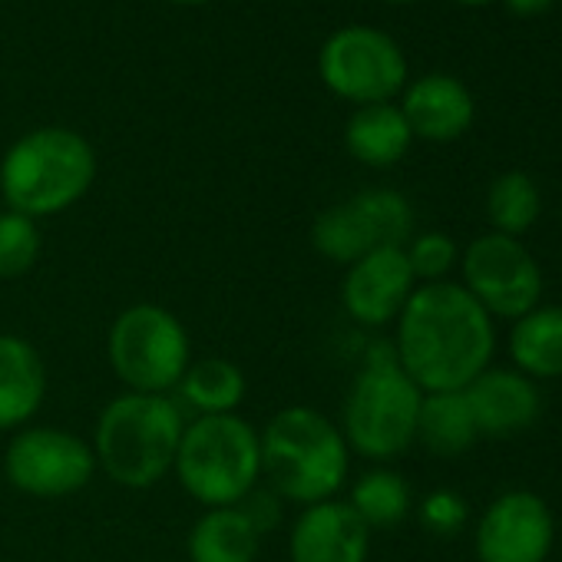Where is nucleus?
<instances>
[{"mask_svg": "<svg viewBox=\"0 0 562 562\" xmlns=\"http://www.w3.org/2000/svg\"><path fill=\"white\" fill-rule=\"evenodd\" d=\"M394 325L397 361L424 394L463 391L493 361V318L457 281L417 285Z\"/></svg>", "mask_w": 562, "mask_h": 562, "instance_id": "1", "label": "nucleus"}, {"mask_svg": "<svg viewBox=\"0 0 562 562\" xmlns=\"http://www.w3.org/2000/svg\"><path fill=\"white\" fill-rule=\"evenodd\" d=\"M261 480L299 506L338 499L348 470L351 447L341 427L315 407H281L261 430Z\"/></svg>", "mask_w": 562, "mask_h": 562, "instance_id": "2", "label": "nucleus"}, {"mask_svg": "<svg viewBox=\"0 0 562 562\" xmlns=\"http://www.w3.org/2000/svg\"><path fill=\"white\" fill-rule=\"evenodd\" d=\"M186 424V411L172 394L123 391L97 417L90 440L97 470L126 490L156 486L166 473H172Z\"/></svg>", "mask_w": 562, "mask_h": 562, "instance_id": "3", "label": "nucleus"}, {"mask_svg": "<svg viewBox=\"0 0 562 562\" xmlns=\"http://www.w3.org/2000/svg\"><path fill=\"white\" fill-rule=\"evenodd\" d=\"M97 179V153L67 126L24 133L0 159V195L8 209L37 218L74 209Z\"/></svg>", "mask_w": 562, "mask_h": 562, "instance_id": "4", "label": "nucleus"}, {"mask_svg": "<svg viewBox=\"0 0 562 562\" xmlns=\"http://www.w3.org/2000/svg\"><path fill=\"white\" fill-rule=\"evenodd\" d=\"M424 391L404 374L394 341H374L364 351L361 371L355 374L345 407L341 434L351 453L374 463H391L417 440V414Z\"/></svg>", "mask_w": 562, "mask_h": 562, "instance_id": "5", "label": "nucleus"}, {"mask_svg": "<svg viewBox=\"0 0 562 562\" xmlns=\"http://www.w3.org/2000/svg\"><path fill=\"white\" fill-rule=\"evenodd\" d=\"M172 473L199 506H238L261 483L258 427L238 414L192 417L182 430Z\"/></svg>", "mask_w": 562, "mask_h": 562, "instance_id": "6", "label": "nucleus"}, {"mask_svg": "<svg viewBox=\"0 0 562 562\" xmlns=\"http://www.w3.org/2000/svg\"><path fill=\"white\" fill-rule=\"evenodd\" d=\"M106 358L126 391L172 394L192 364V338L169 308L139 302L110 325Z\"/></svg>", "mask_w": 562, "mask_h": 562, "instance_id": "7", "label": "nucleus"}, {"mask_svg": "<svg viewBox=\"0 0 562 562\" xmlns=\"http://www.w3.org/2000/svg\"><path fill=\"white\" fill-rule=\"evenodd\" d=\"M411 238L414 209L394 189H364L312 222V248L338 265H355L378 248H404Z\"/></svg>", "mask_w": 562, "mask_h": 562, "instance_id": "8", "label": "nucleus"}, {"mask_svg": "<svg viewBox=\"0 0 562 562\" xmlns=\"http://www.w3.org/2000/svg\"><path fill=\"white\" fill-rule=\"evenodd\" d=\"M318 74L335 97L355 106L391 103L407 83V57L391 34L355 24L322 44Z\"/></svg>", "mask_w": 562, "mask_h": 562, "instance_id": "9", "label": "nucleus"}, {"mask_svg": "<svg viewBox=\"0 0 562 562\" xmlns=\"http://www.w3.org/2000/svg\"><path fill=\"white\" fill-rule=\"evenodd\" d=\"M4 476L14 490L37 499L74 496L97 476V453L90 440L50 424L21 427L4 453Z\"/></svg>", "mask_w": 562, "mask_h": 562, "instance_id": "10", "label": "nucleus"}, {"mask_svg": "<svg viewBox=\"0 0 562 562\" xmlns=\"http://www.w3.org/2000/svg\"><path fill=\"white\" fill-rule=\"evenodd\" d=\"M463 289L480 302L490 318L516 322L539 305L542 271L519 238L486 232L460 255Z\"/></svg>", "mask_w": 562, "mask_h": 562, "instance_id": "11", "label": "nucleus"}, {"mask_svg": "<svg viewBox=\"0 0 562 562\" xmlns=\"http://www.w3.org/2000/svg\"><path fill=\"white\" fill-rule=\"evenodd\" d=\"M555 542V519L546 499L532 490L496 496L473 532L480 562H546Z\"/></svg>", "mask_w": 562, "mask_h": 562, "instance_id": "12", "label": "nucleus"}, {"mask_svg": "<svg viewBox=\"0 0 562 562\" xmlns=\"http://www.w3.org/2000/svg\"><path fill=\"white\" fill-rule=\"evenodd\" d=\"M417 289L404 248H378L348 265L341 281V305L361 328H387L401 318Z\"/></svg>", "mask_w": 562, "mask_h": 562, "instance_id": "13", "label": "nucleus"}, {"mask_svg": "<svg viewBox=\"0 0 562 562\" xmlns=\"http://www.w3.org/2000/svg\"><path fill=\"white\" fill-rule=\"evenodd\" d=\"M371 529L345 499L302 506L289 532L292 562H368Z\"/></svg>", "mask_w": 562, "mask_h": 562, "instance_id": "14", "label": "nucleus"}, {"mask_svg": "<svg viewBox=\"0 0 562 562\" xmlns=\"http://www.w3.org/2000/svg\"><path fill=\"white\" fill-rule=\"evenodd\" d=\"M467 404L476 420L480 437L506 440L522 430H529L542 414V397L536 391V381L506 371V368H486L473 384L463 387Z\"/></svg>", "mask_w": 562, "mask_h": 562, "instance_id": "15", "label": "nucleus"}, {"mask_svg": "<svg viewBox=\"0 0 562 562\" xmlns=\"http://www.w3.org/2000/svg\"><path fill=\"white\" fill-rule=\"evenodd\" d=\"M401 113L414 136L427 143H453L473 126L476 106L467 83L447 74H427L404 90Z\"/></svg>", "mask_w": 562, "mask_h": 562, "instance_id": "16", "label": "nucleus"}, {"mask_svg": "<svg viewBox=\"0 0 562 562\" xmlns=\"http://www.w3.org/2000/svg\"><path fill=\"white\" fill-rule=\"evenodd\" d=\"M47 397V364L21 335H0V430L27 427Z\"/></svg>", "mask_w": 562, "mask_h": 562, "instance_id": "17", "label": "nucleus"}, {"mask_svg": "<svg viewBox=\"0 0 562 562\" xmlns=\"http://www.w3.org/2000/svg\"><path fill=\"white\" fill-rule=\"evenodd\" d=\"M411 143H414V133H411L401 106H394V103L358 106L345 126L348 153L371 169H387V166L401 162L407 156Z\"/></svg>", "mask_w": 562, "mask_h": 562, "instance_id": "18", "label": "nucleus"}, {"mask_svg": "<svg viewBox=\"0 0 562 562\" xmlns=\"http://www.w3.org/2000/svg\"><path fill=\"white\" fill-rule=\"evenodd\" d=\"M509 358L532 381L562 378V305H536L513 322Z\"/></svg>", "mask_w": 562, "mask_h": 562, "instance_id": "19", "label": "nucleus"}, {"mask_svg": "<svg viewBox=\"0 0 562 562\" xmlns=\"http://www.w3.org/2000/svg\"><path fill=\"white\" fill-rule=\"evenodd\" d=\"M248 381L235 361L205 358L192 361L182 381L176 384V404L192 417H225L235 414L245 401Z\"/></svg>", "mask_w": 562, "mask_h": 562, "instance_id": "20", "label": "nucleus"}, {"mask_svg": "<svg viewBox=\"0 0 562 562\" xmlns=\"http://www.w3.org/2000/svg\"><path fill=\"white\" fill-rule=\"evenodd\" d=\"M261 536L238 506L205 509L186 539L189 562H255Z\"/></svg>", "mask_w": 562, "mask_h": 562, "instance_id": "21", "label": "nucleus"}, {"mask_svg": "<svg viewBox=\"0 0 562 562\" xmlns=\"http://www.w3.org/2000/svg\"><path fill=\"white\" fill-rule=\"evenodd\" d=\"M476 420L463 391L424 394L417 414V440L434 457H460L476 443Z\"/></svg>", "mask_w": 562, "mask_h": 562, "instance_id": "22", "label": "nucleus"}, {"mask_svg": "<svg viewBox=\"0 0 562 562\" xmlns=\"http://www.w3.org/2000/svg\"><path fill=\"white\" fill-rule=\"evenodd\" d=\"M345 503L361 516V522L371 532L404 522L411 516V509H414L407 480L391 467H374V470L361 473Z\"/></svg>", "mask_w": 562, "mask_h": 562, "instance_id": "23", "label": "nucleus"}, {"mask_svg": "<svg viewBox=\"0 0 562 562\" xmlns=\"http://www.w3.org/2000/svg\"><path fill=\"white\" fill-rule=\"evenodd\" d=\"M539 212H542V195L526 172H503L486 192V218L499 235L519 238L536 225Z\"/></svg>", "mask_w": 562, "mask_h": 562, "instance_id": "24", "label": "nucleus"}, {"mask_svg": "<svg viewBox=\"0 0 562 562\" xmlns=\"http://www.w3.org/2000/svg\"><path fill=\"white\" fill-rule=\"evenodd\" d=\"M41 225L14 209L0 212V278H24L41 258Z\"/></svg>", "mask_w": 562, "mask_h": 562, "instance_id": "25", "label": "nucleus"}, {"mask_svg": "<svg viewBox=\"0 0 562 562\" xmlns=\"http://www.w3.org/2000/svg\"><path fill=\"white\" fill-rule=\"evenodd\" d=\"M404 255L411 261V271L424 285L434 281H447L453 265L460 261V248L447 232H420L404 245Z\"/></svg>", "mask_w": 562, "mask_h": 562, "instance_id": "26", "label": "nucleus"}, {"mask_svg": "<svg viewBox=\"0 0 562 562\" xmlns=\"http://www.w3.org/2000/svg\"><path fill=\"white\" fill-rule=\"evenodd\" d=\"M420 526L434 536H453L467 522V499L453 490H434L417 506Z\"/></svg>", "mask_w": 562, "mask_h": 562, "instance_id": "27", "label": "nucleus"}, {"mask_svg": "<svg viewBox=\"0 0 562 562\" xmlns=\"http://www.w3.org/2000/svg\"><path fill=\"white\" fill-rule=\"evenodd\" d=\"M238 509L245 513V519L255 526L258 536L274 532L281 526V519H285V499H281L271 486H261V483L238 503Z\"/></svg>", "mask_w": 562, "mask_h": 562, "instance_id": "28", "label": "nucleus"}, {"mask_svg": "<svg viewBox=\"0 0 562 562\" xmlns=\"http://www.w3.org/2000/svg\"><path fill=\"white\" fill-rule=\"evenodd\" d=\"M503 4L516 18H536V14H546L555 4V0H503Z\"/></svg>", "mask_w": 562, "mask_h": 562, "instance_id": "29", "label": "nucleus"}, {"mask_svg": "<svg viewBox=\"0 0 562 562\" xmlns=\"http://www.w3.org/2000/svg\"><path fill=\"white\" fill-rule=\"evenodd\" d=\"M463 8H483V4H493V0H457Z\"/></svg>", "mask_w": 562, "mask_h": 562, "instance_id": "30", "label": "nucleus"}, {"mask_svg": "<svg viewBox=\"0 0 562 562\" xmlns=\"http://www.w3.org/2000/svg\"><path fill=\"white\" fill-rule=\"evenodd\" d=\"M169 4H182V8H195V4H205V0H169Z\"/></svg>", "mask_w": 562, "mask_h": 562, "instance_id": "31", "label": "nucleus"}, {"mask_svg": "<svg viewBox=\"0 0 562 562\" xmlns=\"http://www.w3.org/2000/svg\"><path fill=\"white\" fill-rule=\"evenodd\" d=\"M387 4H414V0H387Z\"/></svg>", "mask_w": 562, "mask_h": 562, "instance_id": "32", "label": "nucleus"}]
</instances>
